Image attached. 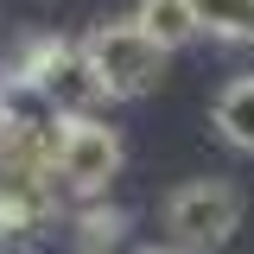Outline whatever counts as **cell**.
<instances>
[{
	"instance_id": "cell-1",
	"label": "cell",
	"mask_w": 254,
	"mask_h": 254,
	"mask_svg": "<svg viewBox=\"0 0 254 254\" xmlns=\"http://www.w3.org/2000/svg\"><path fill=\"white\" fill-rule=\"evenodd\" d=\"M83 51H89L95 76L108 83L115 102H140V95H153L159 83H165V58H172V51H165L133 13H127V19H102V26H89V32H83Z\"/></svg>"
},
{
	"instance_id": "cell-2",
	"label": "cell",
	"mask_w": 254,
	"mask_h": 254,
	"mask_svg": "<svg viewBox=\"0 0 254 254\" xmlns=\"http://www.w3.org/2000/svg\"><path fill=\"white\" fill-rule=\"evenodd\" d=\"M6 70H19V76H32L38 89L58 102V115H95L102 102H115L108 95V83L95 76L89 51H83V38H51V32H38V38H26L19 51H13V64Z\"/></svg>"
},
{
	"instance_id": "cell-3",
	"label": "cell",
	"mask_w": 254,
	"mask_h": 254,
	"mask_svg": "<svg viewBox=\"0 0 254 254\" xmlns=\"http://www.w3.org/2000/svg\"><path fill=\"white\" fill-rule=\"evenodd\" d=\"M159 222H165V242H172V248L216 254L222 242L242 229V190L222 185V178H190V185H178L165 197Z\"/></svg>"
},
{
	"instance_id": "cell-4",
	"label": "cell",
	"mask_w": 254,
	"mask_h": 254,
	"mask_svg": "<svg viewBox=\"0 0 254 254\" xmlns=\"http://www.w3.org/2000/svg\"><path fill=\"white\" fill-rule=\"evenodd\" d=\"M121 178V133L102 121V115H76L64 121V153H58V190L64 203H95L108 197V185Z\"/></svg>"
},
{
	"instance_id": "cell-5",
	"label": "cell",
	"mask_w": 254,
	"mask_h": 254,
	"mask_svg": "<svg viewBox=\"0 0 254 254\" xmlns=\"http://www.w3.org/2000/svg\"><path fill=\"white\" fill-rule=\"evenodd\" d=\"M133 19L153 32L165 51H185L190 38H203V19H197V0H133Z\"/></svg>"
},
{
	"instance_id": "cell-6",
	"label": "cell",
	"mask_w": 254,
	"mask_h": 254,
	"mask_svg": "<svg viewBox=\"0 0 254 254\" xmlns=\"http://www.w3.org/2000/svg\"><path fill=\"white\" fill-rule=\"evenodd\" d=\"M210 121H216V133L235 146V153H254V76H235V83L216 95Z\"/></svg>"
},
{
	"instance_id": "cell-7",
	"label": "cell",
	"mask_w": 254,
	"mask_h": 254,
	"mask_svg": "<svg viewBox=\"0 0 254 254\" xmlns=\"http://www.w3.org/2000/svg\"><path fill=\"white\" fill-rule=\"evenodd\" d=\"M197 19L222 45H254V0H197Z\"/></svg>"
},
{
	"instance_id": "cell-8",
	"label": "cell",
	"mask_w": 254,
	"mask_h": 254,
	"mask_svg": "<svg viewBox=\"0 0 254 254\" xmlns=\"http://www.w3.org/2000/svg\"><path fill=\"white\" fill-rule=\"evenodd\" d=\"M13 133V115H6V95H0V140Z\"/></svg>"
},
{
	"instance_id": "cell-9",
	"label": "cell",
	"mask_w": 254,
	"mask_h": 254,
	"mask_svg": "<svg viewBox=\"0 0 254 254\" xmlns=\"http://www.w3.org/2000/svg\"><path fill=\"white\" fill-rule=\"evenodd\" d=\"M140 254H185V248H140Z\"/></svg>"
}]
</instances>
